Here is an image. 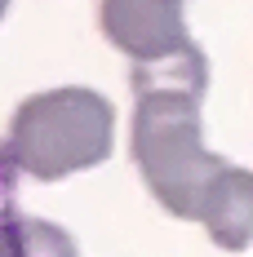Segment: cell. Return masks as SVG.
I'll list each match as a JSON object with an SVG mask.
<instances>
[{"mask_svg":"<svg viewBox=\"0 0 253 257\" xmlns=\"http://www.w3.org/2000/svg\"><path fill=\"white\" fill-rule=\"evenodd\" d=\"M138 93L129 155L147 182L151 200L178 222H200L204 195L227 169L222 155L204 147L200 106L209 93V62L204 49L151 71H129Z\"/></svg>","mask_w":253,"mask_h":257,"instance_id":"obj_1","label":"cell"},{"mask_svg":"<svg viewBox=\"0 0 253 257\" xmlns=\"http://www.w3.org/2000/svg\"><path fill=\"white\" fill-rule=\"evenodd\" d=\"M116 147V106L98 89H45L14 106L5 128V164L9 173L31 182H62L89 173L111 160Z\"/></svg>","mask_w":253,"mask_h":257,"instance_id":"obj_2","label":"cell"},{"mask_svg":"<svg viewBox=\"0 0 253 257\" xmlns=\"http://www.w3.org/2000/svg\"><path fill=\"white\" fill-rule=\"evenodd\" d=\"M98 27L107 45L129 58V71H151L200 53L187 31V0H102Z\"/></svg>","mask_w":253,"mask_h":257,"instance_id":"obj_3","label":"cell"},{"mask_svg":"<svg viewBox=\"0 0 253 257\" xmlns=\"http://www.w3.org/2000/svg\"><path fill=\"white\" fill-rule=\"evenodd\" d=\"M200 226L222 253H240L253 244V173L249 169L227 164L218 173V182L204 195Z\"/></svg>","mask_w":253,"mask_h":257,"instance_id":"obj_4","label":"cell"},{"mask_svg":"<svg viewBox=\"0 0 253 257\" xmlns=\"http://www.w3.org/2000/svg\"><path fill=\"white\" fill-rule=\"evenodd\" d=\"M0 248H5V257H80L71 231H62L58 222H45V217H27L14 204L5 213Z\"/></svg>","mask_w":253,"mask_h":257,"instance_id":"obj_5","label":"cell"}]
</instances>
